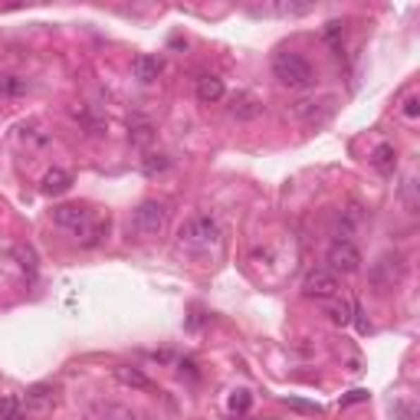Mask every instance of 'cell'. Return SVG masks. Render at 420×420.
<instances>
[{
  "label": "cell",
  "instance_id": "obj_13",
  "mask_svg": "<svg viewBox=\"0 0 420 420\" xmlns=\"http://www.w3.org/2000/svg\"><path fill=\"white\" fill-rule=\"evenodd\" d=\"M27 79L20 76H0V96H23L27 92Z\"/></svg>",
  "mask_w": 420,
  "mask_h": 420
},
{
  "label": "cell",
  "instance_id": "obj_1",
  "mask_svg": "<svg viewBox=\"0 0 420 420\" xmlns=\"http://www.w3.org/2000/svg\"><path fill=\"white\" fill-rule=\"evenodd\" d=\"M273 76L279 79V86H286V89L315 86V69L309 66L306 56H299L292 49H283V53L273 56Z\"/></svg>",
  "mask_w": 420,
  "mask_h": 420
},
{
  "label": "cell",
  "instance_id": "obj_10",
  "mask_svg": "<svg viewBox=\"0 0 420 420\" xmlns=\"http://www.w3.org/2000/svg\"><path fill=\"white\" fill-rule=\"evenodd\" d=\"M197 99L204 105H214L223 99V79L220 76H201L197 79Z\"/></svg>",
  "mask_w": 420,
  "mask_h": 420
},
{
  "label": "cell",
  "instance_id": "obj_20",
  "mask_svg": "<svg viewBox=\"0 0 420 420\" xmlns=\"http://www.w3.org/2000/svg\"><path fill=\"white\" fill-rule=\"evenodd\" d=\"M132 142L135 144H148V142H152V128H148V125H135V128H132Z\"/></svg>",
  "mask_w": 420,
  "mask_h": 420
},
{
  "label": "cell",
  "instance_id": "obj_4",
  "mask_svg": "<svg viewBox=\"0 0 420 420\" xmlns=\"http://www.w3.org/2000/svg\"><path fill=\"white\" fill-rule=\"evenodd\" d=\"M342 286H338V279L335 273H325V269H312L306 279H302V296L306 299H315V302H332L338 299Z\"/></svg>",
  "mask_w": 420,
  "mask_h": 420
},
{
  "label": "cell",
  "instance_id": "obj_24",
  "mask_svg": "<svg viewBox=\"0 0 420 420\" xmlns=\"http://www.w3.org/2000/svg\"><path fill=\"white\" fill-rule=\"evenodd\" d=\"M263 420H269V417H263Z\"/></svg>",
  "mask_w": 420,
  "mask_h": 420
},
{
  "label": "cell",
  "instance_id": "obj_8",
  "mask_svg": "<svg viewBox=\"0 0 420 420\" xmlns=\"http://www.w3.org/2000/svg\"><path fill=\"white\" fill-rule=\"evenodd\" d=\"M161 69H164L161 56H135V63H132L135 79H142V82H154V79L161 76Z\"/></svg>",
  "mask_w": 420,
  "mask_h": 420
},
{
  "label": "cell",
  "instance_id": "obj_21",
  "mask_svg": "<svg viewBox=\"0 0 420 420\" xmlns=\"http://www.w3.org/2000/svg\"><path fill=\"white\" fill-rule=\"evenodd\" d=\"M348 312H352V306H348V302H342V306H335V309H332V322H335V325H345L348 319H352Z\"/></svg>",
  "mask_w": 420,
  "mask_h": 420
},
{
  "label": "cell",
  "instance_id": "obj_14",
  "mask_svg": "<svg viewBox=\"0 0 420 420\" xmlns=\"http://www.w3.org/2000/svg\"><path fill=\"white\" fill-rule=\"evenodd\" d=\"M0 420H23V407H20V397L7 394L0 401Z\"/></svg>",
  "mask_w": 420,
  "mask_h": 420
},
{
  "label": "cell",
  "instance_id": "obj_5",
  "mask_svg": "<svg viewBox=\"0 0 420 420\" xmlns=\"http://www.w3.org/2000/svg\"><path fill=\"white\" fill-rule=\"evenodd\" d=\"M325 259H328V266L335 273H358L362 269V253H358V247H354L352 240H335Z\"/></svg>",
  "mask_w": 420,
  "mask_h": 420
},
{
  "label": "cell",
  "instance_id": "obj_23",
  "mask_svg": "<svg viewBox=\"0 0 420 420\" xmlns=\"http://www.w3.org/2000/svg\"><path fill=\"white\" fill-rule=\"evenodd\" d=\"M364 397H368V394H364V391H352V394H348V397H345L342 404H358V401H364Z\"/></svg>",
  "mask_w": 420,
  "mask_h": 420
},
{
  "label": "cell",
  "instance_id": "obj_3",
  "mask_svg": "<svg viewBox=\"0 0 420 420\" xmlns=\"http://www.w3.org/2000/svg\"><path fill=\"white\" fill-rule=\"evenodd\" d=\"M164 223H168V207H164L161 201H144L138 204V210H135V233L144 240L158 237L164 230Z\"/></svg>",
  "mask_w": 420,
  "mask_h": 420
},
{
  "label": "cell",
  "instance_id": "obj_18",
  "mask_svg": "<svg viewBox=\"0 0 420 420\" xmlns=\"http://www.w3.org/2000/svg\"><path fill=\"white\" fill-rule=\"evenodd\" d=\"M345 37V23H338V20H332V23H325V39L332 43V47H338Z\"/></svg>",
  "mask_w": 420,
  "mask_h": 420
},
{
  "label": "cell",
  "instance_id": "obj_7",
  "mask_svg": "<svg viewBox=\"0 0 420 420\" xmlns=\"http://www.w3.org/2000/svg\"><path fill=\"white\" fill-rule=\"evenodd\" d=\"M53 220H56L59 227H66V230H82L89 223V214L79 204H59V207H53Z\"/></svg>",
  "mask_w": 420,
  "mask_h": 420
},
{
  "label": "cell",
  "instance_id": "obj_6",
  "mask_svg": "<svg viewBox=\"0 0 420 420\" xmlns=\"http://www.w3.org/2000/svg\"><path fill=\"white\" fill-rule=\"evenodd\" d=\"M227 112L237 118V122H249V118H259L263 115V99L253 96V92H237L230 99Z\"/></svg>",
  "mask_w": 420,
  "mask_h": 420
},
{
  "label": "cell",
  "instance_id": "obj_22",
  "mask_svg": "<svg viewBox=\"0 0 420 420\" xmlns=\"http://www.w3.org/2000/svg\"><path fill=\"white\" fill-rule=\"evenodd\" d=\"M401 112H404V118H417V115H420V99H417V96H411L407 102H404Z\"/></svg>",
  "mask_w": 420,
  "mask_h": 420
},
{
  "label": "cell",
  "instance_id": "obj_2",
  "mask_svg": "<svg viewBox=\"0 0 420 420\" xmlns=\"http://www.w3.org/2000/svg\"><path fill=\"white\" fill-rule=\"evenodd\" d=\"M178 240L184 247H214L220 240V223L214 214H194L184 220V227L178 230Z\"/></svg>",
  "mask_w": 420,
  "mask_h": 420
},
{
  "label": "cell",
  "instance_id": "obj_17",
  "mask_svg": "<svg viewBox=\"0 0 420 420\" xmlns=\"http://www.w3.org/2000/svg\"><path fill=\"white\" fill-rule=\"evenodd\" d=\"M249 404H253L249 391H233V397H230V411H233V414H247Z\"/></svg>",
  "mask_w": 420,
  "mask_h": 420
},
{
  "label": "cell",
  "instance_id": "obj_9",
  "mask_svg": "<svg viewBox=\"0 0 420 420\" xmlns=\"http://www.w3.org/2000/svg\"><path fill=\"white\" fill-rule=\"evenodd\" d=\"M115 378H118V381L125 384V388H135V391H154V384L148 381V378H144L142 371H138V368H128V364H118V368H115Z\"/></svg>",
  "mask_w": 420,
  "mask_h": 420
},
{
  "label": "cell",
  "instance_id": "obj_16",
  "mask_svg": "<svg viewBox=\"0 0 420 420\" xmlns=\"http://www.w3.org/2000/svg\"><path fill=\"white\" fill-rule=\"evenodd\" d=\"M27 404H33V407H39V411H47L49 404H53V397H49V388H33V391L27 394Z\"/></svg>",
  "mask_w": 420,
  "mask_h": 420
},
{
  "label": "cell",
  "instance_id": "obj_12",
  "mask_svg": "<svg viewBox=\"0 0 420 420\" xmlns=\"http://www.w3.org/2000/svg\"><path fill=\"white\" fill-rule=\"evenodd\" d=\"M394 158H397V152H394V144H378L371 154V164L378 168V171H391L394 168Z\"/></svg>",
  "mask_w": 420,
  "mask_h": 420
},
{
  "label": "cell",
  "instance_id": "obj_15",
  "mask_svg": "<svg viewBox=\"0 0 420 420\" xmlns=\"http://www.w3.org/2000/svg\"><path fill=\"white\" fill-rule=\"evenodd\" d=\"M168 168H171V161H168L164 154H148V158L142 161L144 174H161V171H168Z\"/></svg>",
  "mask_w": 420,
  "mask_h": 420
},
{
  "label": "cell",
  "instance_id": "obj_11",
  "mask_svg": "<svg viewBox=\"0 0 420 420\" xmlns=\"http://www.w3.org/2000/svg\"><path fill=\"white\" fill-rule=\"evenodd\" d=\"M69 187H73V174L59 171V168L43 178V194H66Z\"/></svg>",
  "mask_w": 420,
  "mask_h": 420
},
{
  "label": "cell",
  "instance_id": "obj_19",
  "mask_svg": "<svg viewBox=\"0 0 420 420\" xmlns=\"http://www.w3.org/2000/svg\"><path fill=\"white\" fill-rule=\"evenodd\" d=\"M286 407H292V411H302V414H319V404H309V401H296V397H286Z\"/></svg>",
  "mask_w": 420,
  "mask_h": 420
}]
</instances>
